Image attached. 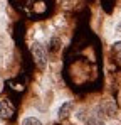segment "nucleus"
Instances as JSON below:
<instances>
[{
    "instance_id": "f257e3e1",
    "label": "nucleus",
    "mask_w": 121,
    "mask_h": 125,
    "mask_svg": "<svg viewBox=\"0 0 121 125\" xmlns=\"http://www.w3.org/2000/svg\"><path fill=\"white\" fill-rule=\"evenodd\" d=\"M30 52H32V58H34L35 64L40 69H44L47 66V51H45V47L40 42H34L30 46Z\"/></svg>"
},
{
    "instance_id": "7ed1b4c3",
    "label": "nucleus",
    "mask_w": 121,
    "mask_h": 125,
    "mask_svg": "<svg viewBox=\"0 0 121 125\" xmlns=\"http://www.w3.org/2000/svg\"><path fill=\"white\" fill-rule=\"evenodd\" d=\"M72 108H74V103H72V102H66V103L59 108L57 117H59V118H66V117L71 113V110H72Z\"/></svg>"
},
{
    "instance_id": "f03ea898",
    "label": "nucleus",
    "mask_w": 121,
    "mask_h": 125,
    "mask_svg": "<svg viewBox=\"0 0 121 125\" xmlns=\"http://www.w3.org/2000/svg\"><path fill=\"white\" fill-rule=\"evenodd\" d=\"M14 113H15V108L12 106V103L9 100H2L0 102V117L3 120H10L14 117Z\"/></svg>"
},
{
    "instance_id": "39448f33",
    "label": "nucleus",
    "mask_w": 121,
    "mask_h": 125,
    "mask_svg": "<svg viewBox=\"0 0 121 125\" xmlns=\"http://www.w3.org/2000/svg\"><path fill=\"white\" fill-rule=\"evenodd\" d=\"M86 125H103V124H101L99 120H96V118H91V120H89Z\"/></svg>"
},
{
    "instance_id": "20e7f679",
    "label": "nucleus",
    "mask_w": 121,
    "mask_h": 125,
    "mask_svg": "<svg viewBox=\"0 0 121 125\" xmlns=\"http://www.w3.org/2000/svg\"><path fill=\"white\" fill-rule=\"evenodd\" d=\"M22 125H42V122L35 117H27V118L22 120Z\"/></svg>"
}]
</instances>
